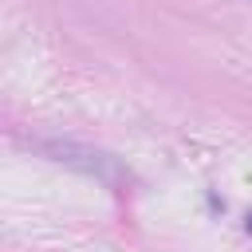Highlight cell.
I'll return each mask as SVG.
<instances>
[{
	"mask_svg": "<svg viewBox=\"0 0 252 252\" xmlns=\"http://www.w3.org/2000/svg\"><path fill=\"white\" fill-rule=\"evenodd\" d=\"M39 150H43L51 161L71 165V169H83V173H91V177H98V181H122V177H126L122 165H118L110 154L91 150V146H79V142H39Z\"/></svg>",
	"mask_w": 252,
	"mask_h": 252,
	"instance_id": "6da1fadb",
	"label": "cell"
},
{
	"mask_svg": "<svg viewBox=\"0 0 252 252\" xmlns=\"http://www.w3.org/2000/svg\"><path fill=\"white\" fill-rule=\"evenodd\" d=\"M244 228H248V232H252V213H248V220H244Z\"/></svg>",
	"mask_w": 252,
	"mask_h": 252,
	"instance_id": "7a4b0ae2",
	"label": "cell"
}]
</instances>
